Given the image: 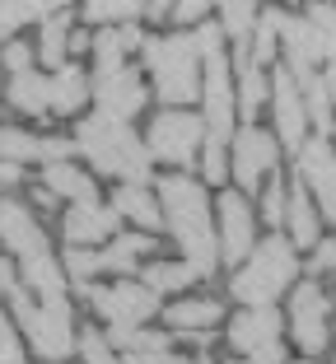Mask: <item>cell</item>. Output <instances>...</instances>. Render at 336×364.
Returning a JSON list of instances; mask_svg holds the SVG:
<instances>
[{"label": "cell", "instance_id": "obj_1", "mask_svg": "<svg viewBox=\"0 0 336 364\" xmlns=\"http://www.w3.org/2000/svg\"><path fill=\"white\" fill-rule=\"evenodd\" d=\"M159 205H163V229L183 252V262L196 271V280H210L224 262H220V229L206 182L187 178V173H168V178H159Z\"/></svg>", "mask_w": 336, "mask_h": 364}, {"label": "cell", "instance_id": "obj_2", "mask_svg": "<svg viewBox=\"0 0 336 364\" xmlns=\"http://www.w3.org/2000/svg\"><path fill=\"white\" fill-rule=\"evenodd\" d=\"M75 150L94 164V173L103 178H121V182H154L150 168H154V154L136 131L131 122L121 117H108V112H94L75 127Z\"/></svg>", "mask_w": 336, "mask_h": 364}, {"label": "cell", "instance_id": "obj_3", "mask_svg": "<svg viewBox=\"0 0 336 364\" xmlns=\"http://www.w3.org/2000/svg\"><path fill=\"white\" fill-rule=\"evenodd\" d=\"M5 299H10V313H14V322H19L28 350L38 355L43 364H61V360H70V355L80 350L75 309H70L65 294H52V299L33 304V289L28 285H14Z\"/></svg>", "mask_w": 336, "mask_h": 364}, {"label": "cell", "instance_id": "obj_4", "mask_svg": "<svg viewBox=\"0 0 336 364\" xmlns=\"http://www.w3.org/2000/svg\"><path fill=\"white\" fill-rule=\"evenodd\" d=\"M299 285V247L290 234H271L252 247V257L234 267L229 294L239 299V309H257V304H281V294Z\"/></svg>", "mask_w": 336, "mask_h": 364}, {"label": "cell", "instance_id": "obj_5", "mask_svg": "<svg viewBox=\"0 0 336 364\" xmlns=\"http://www.w3.org/2000/svg\"><path fill=\"white\" fill-rule=\"evenodd\" d=\"M145 70L154 75V94L163 107L201 103V52L192 33H168V38H145L141 47Z\"/></svg>", "mask_w": 336, "mask_h": 364}, {"label": "cell", "instance_id": "obj_6", "mask_svg": "<svg viewBox=\"0 0 336 364\" xmlns=\"http://www.w3.org/2000/svg\"><path fill=\"white\" fill-rule=\"evenodd\" d=\"M206 117L192 112V107H163L154 112L150 131H145V145H150L154 164H168V168H192L201 159V145H206Z\"/></svg>", "mask_w": 336, "mask_h": 364}, {"label": "cell", "instance_id": "obj_7", "mask_svg": "<svg viewBox=\"0 0 336 364\" xmlns=\"http://www.w3.org/2000/svg\"><path fill=\"white\" fill-rule=\"evenodd\" d=\"M285 327L290 322L281 318L276 304H257V309L234 313L224 336H229V350L248 364H285Z\"/></svg>", "mask_w": 336, "mask_h": 364}, {"label": "cell", "instance_id": "obj_8", "mask_svg": "<svg viewBox=\"0 0 336 364\" xmlns=\"http://www.w3.org/2000/svg\"><path fill=\"white\" fill-rule=\"evenodd\" d=\"M290 336L304 360L332 350V299L318 280H299L290 289Z\"/></svg>", "mask_w": 336, "mask_h": 364}, {"label": "cell", "instance_id": "obj_9", "mask_svg": "<svg viewBox=\"0 0 336 364\" xmlns=\"http://www.w3.org/2000/svg\"><path fill=\"white\" fill-rule=\"evenodd\" d=\"M201 117L206 131L220 140H234V122H239V89H234V70H229L224 47L201 52Z\"/></svg>", "mask_w": 336, "mask_h": 364}, {"label": "cell", "instance_id": "obj_10", "mask_svg": "<svg viewBox=\"0 0 336 364\" xmlns=\"http://www.w3.org/2000/svg\"><path fill=\"white\" fill-rule=\"evenodd\" d=\"M257 225H261V215L252 210L248 192H239V187L220 192V201H215V229H220V262H224V267H243V262L252 257V247L261 243Z\"/></svg>", "mask_w": 336, "mask_h": 364}, {"label": "cell", "instance_id": "obj_11", "mask_svg": "<svg viewBox=\"0 0 336 364\" xmlns=\"http://www.w3.org/2000/svg\"><path fill=\"white\" fill-rule=\"evenodd\" d=\"M89 299V309L98 313L103 322H136V327H145V322L159 313V294H154L145 280H131V276H121L117 285H85L80 289Z\"/></svg>", "mask_w": 336, "mask_h": 364}, {"label": "cell", "instance_id": "obj_12", "mask_svg": "<svg viewBox=\"0 0 336 364\" xmlns=\"http://www.w3.org/2000/svg\"><path fill=\"white\" fill-rule=\"evenodd\" d=\"M229 159H234V182L243 192L261 187V178L281 164V136L276 131H261L257 122H243L229 140Z\"/></svg>", "mask_w": 336, "mask_h": 364}, {"label": "cell", "instance_id": "obj_13", "mask_svg": "<svg viewBox=\"0 0 336 364\" xmlns=\"http://www.w3.org/2000/svg\"><path fill=\"white\" fill-rule=\"evenodd\" d=\"M94 103H98V112L131 122L150 103V85L131 65H94Z\"/></svg>", "mask_w": 336, "mask_h": 364}, {"label": "cell", "instance_id": "obj_14", "mask_svg": "<svg viewBox=\"0 0 336 364\" xmlns=\"http://www.w3.org/2000/svg\"><path fill=\"white\" fill-rule=\"evenodd\" d=\"M271 117H276V136H281V150H304L308 140V103H304V89L294 80L290 65H276V80H271Z\"/></svg>", "mask_w": 336, "mask_h": 364}, {"label": "cell", "instance_id": "obj_15", "mask_svg": "<svg viewBox=\"0 0 336 364\" xmlns=\"http://www.w3.org/2000/svg\"><path fill=\"white\" fill-rule=\"evenodd\" d=\"M299 182L308 196H318V210L336 220V140L332 136H308L299 150Z\"/></svg>", "mask_w": 336, "mask_h": 364}, {"label": "cell", "instance_id": "obj_16", "mask_svg": "<svg viewBox=\"0 0 336 364\" xmlns=\"http://www.w3.org/2000/svg\"><path fill=\"white\" fill-rule=\"evenodd\" d=\"M0 247L10 252L14 262L33 257V252H47V229L38 220L28 201H14V196H0Z\"/></svg>", "mask_w": 336, "mask_h": 364}, {"label": "cell", "instance_id": "obj_17", "mask_svg": "<svg viewBox=\"0 0 336 364\" xmlns=\"http://www.w3.org/2000/svg\"><path fill=\"white\" fill-rule=\"evenodd\" d=\"M220 322H224V304L210 299V294H187V299H173L163 309V327L196 346H210V332Z\"/></svg>", "mask_w": 336, "mask_h": 364}, {"label": "cell", "instance_id": "obj_18", "mask_svg": "<svg viewBox=\"0 0 336 364\" xmlns=\"http://www.w3.org/2000/svg\"><path fill=\"white\" fill-rule=\"evenodd\" d=\"M61 234L70 247H98V243H112L121 234V215L103 201H80L65 210L61 220Z\"/></svg>", "mask_w": 336, "mask_h": 364}, {"label": "cell", "instance_id": "obj_19", "mask_svg": "<svg viewBox=\"0 0 336 364\" xmlns=\"http://www.w3.org/2000/svg\"><path fill=\"white\" fill-rule=\"evenodd\" d=\"M281 52L294 75H308V70H318L327 61V47L308 14H281Z\"/></svg>", "mask_w": 336, "mask_h": 364}, {"label": "cell", "instance_id": "obj_20", "mask_svg": "<svg viewBox=\"0 0 336 364\" xmlns=\"http://www.w3.org/2000/svg\"><path fill=\"white\" fill-rule=\"evenodd\" d=\"M112 210H117L121 220H131L136 229H145V234H159L163 229L159 192H150V187H141V182H121L117 192H112Z\"/></svg>", "mask_w": 336, "mask_h": 364}, {"label": "cell", "instance_id": "obj_21", "mask_svg": "<svg viewBox=\"0 0 336 364\" xmlns=\"http://www.w3.org/2000/svg\"><path fill=\"white\" fill-rule=\"evenodd\" d=\"M5 98H10V107L23 112V117H47V112H52V75H43V70H19V75H10Z\"/></svg>", "mask_w": 336, "mask_h": 364}, {"label": "cell", "instance_id": "obj_22", "mask_svg": "<svg viewBox=\"0 0 336 364\" xmlns=\"http://www.w3.org/2000/svg\"><path fill=\"white\" fill-rule=\"evenodd\" d=\"M19 280L33 289V294H43V299H52V294H65V289H70L65 262L56 257L52 247H47V252H33V257H23V262H19Z\"/></svg>", "mask_w": 336, "mask_h": 364}, {"label": "cell", "instance_id": "obj_23", "mask_svg": "<svg viewBox=\"0 0 336 364\" xmlns=\"http://www.w3.org/2000/svg\"><path fill=\"white\" fill-rule=\"evenodd\" d=\"M154 247H159V238H154V234L131 229V234H117L112 243H103V262H108L112 276H136V267L150 257Z\"/></svg>", "mask_w": 336, "mask_h": 364}, {"label": "cell", "instance_id": "obj_24", "mask_svg": "<svg viewBox=\"0 0 336 364\" xmlns=\"http://www.w3.org/2000/svg\"><path fill=\"white\" fill-rule=\"evenodd\" d=\"M43 182L52 187L61 201H70V205H80V201H98V182H94V173H85L75 159H61V164H47L43 168Z\"/></svg>", "mask_w": 336, "mask_h": 364}, {"label": "cell", "instance_id": "obj_25", "mask_svg": "<svg viewBox=\"0 0 336 364\" xmlns=\"http://www.w3.org/2000/svg\"><path fill=\"white\" fill-rule=\"evenodd\" d=\"M89 98H94V80H89L75 61H65L52 75V112L56 117H70V112H80Z\"/></svg>", "mask_w": 336, "mask_h": 364}, {"label": "cell", "instance_id": "obj_26", "mask_svg": "<svg viewBox=\"0 0 336 364\" xmlns=\"http://www.w3.org/2000/svg\"><path fill=\"white\" fill-rule=\"evenodd\" d=\"M239 117L243 122H252L261 112V103H266V94H271V85H266V75H261V65L252 61V52H248V43H239Z\"/></svg>", "mask_w": 336, "mask_h": 364}, {"label": "cell", "instance_id": "obj_27", "mask_svg": "<svg viewBox=\"0 0 336 364\" xmlns=\"http://www.w3.org/2000/svg\"><path fill=\"white\" fill-rule=\"evenodd\" d=\"M285 229H290L294 247H308V252L318 247V238H323V215H318L308 187H290V220H285Z\"/></svg>", "mask_w": 336, "mask_h": 364}, {"label": "cell", "instance_id": "obj_28", "mask_svg": "<svg viewBox=\"0 0 336 364\" xmlns=\"http://www.w3.org/2000/svg\"><path fill=\"white\" fill-rule=\"evenodd\" d=\"M136 47H145L136 23H108L103 33H94V65H126Z\"/></svg>", "mask_w": 336, "mask_h": 364}, {"label": "cell", "instance_id": "obj_29", "mask_svg": "<svg viewBox=\"0 0 336 364\" xmlns=\"http://www.w3.org/2000/svg\"><path fill=\"white\" fill-rule=\"evenodd\" d=\"M299 80V89H304V103H308V122H313L318 136H332L336 131V112H332V94H327V80L318 75V70H308V75H294Z\"/></svg>", "mask_w": 336, "mask_h": 364}, {"label": "cell", "instance_id": "obj_30", "mask_svg": "<svg viewBox=\"0 0 336 364\" xmlns=\"http://www.w3.org/2000/svg\"><path fill=\"white\" fill-rule=\"evenodd\" d=\"M70 14H47L43 19V38H38V56H43V65L47 70H61L65 65V56H70Z\"/></svg>", "mask_w": 336, "mask_h": 364}, {"label": "cell", "instance_id": "obj_31", "mask_svg": "<svg viewBox=\"0 0 336 364\" xmlns=\"http://www.w3.org/2000/svg\"><path fill=\"white\" fill-rule=\"evenodd\" d=\"M141 280L154 289V294H183L187 285H196V271L187 267L183 257H178V262H163V257H154V262H145Z\"/></svg>", "mask_w": 336, "mask_h": 364}, {"label": "cell", "instance_id": "obj_32", "mask_svg": "<svg viewBox=\"0 0 336 364\" xmlns=\"http://www.w3.org/2000/svg\"><path fill=\"white\" fill-rule=\"evenodd\" d=\"M257 19H261L257 0H220V28H224L234 43H248Z\"/></svg>", "mask_w": 336, "mask_h": 364}, {"label": "cell", "instance_id": "obj_33", "mask_svg": "<svg viewBox=\"0 0 336 364\" xmlns=\"http://www.w3.org/2000/svg\"><path fill=\"white\" fill-rule=\"evenodd\" d=\"M65 276H70V285L75 289H85V285H94L103 271H108V262H103V247H65Z\"/></svg>", "mask_w": 336, "mask_h": 364}, {"label": "cell", "instance_id": "obj_34", "mask_svg": "<svg viewBox=\"0 0 336 364\" xmlns=\"http://www.w3.org/2000/svg\"><path fill=\"white\" fill-rule=\"evenodd\" d=\"M150 10V0H85V19L89 23H131L136 14Z\"/></svg>", "mask_w": 336, "mask_h": 364}, {"label": "cell", "instance_id": "obj_35", "mask_svg": "<svg viewBox=\"0 0 336 364\" xmlns=\"http://www.w3.org/2000/svg\"><path fill=\"white\" fill-rule=\"evenodd\" d=\"M248 52H252L257 65L276 61V52H281V10H266L257 19V28H252V38H248Z\"/></svg>", "mask_w": 336, "mask_h": 364}, {"label": "cell", "instance_id": "obj_36", "mask_svg": "<svg viewBox=\"0 0 336 364\" xmlns=\"http://www.w3.org/2000/svg\"><path fill=\"white\" fill-rule=\"evenodd\" d=\"M201 182H229L234 178V159H229V140H220V136H206V145H201Z\"/></svg>", "mask_w": 336, "mask_h": 364}, {"label": "cell", "instance_id": "obj_37", "mask_svg": "<svg viewBox=\"0 0 336 364\" xmlns=\"http://www.w3.org/2000/svg\"><path fill=\"white\" fill-rule=\"evenodd\" d=\"M257 215H261V225H271L276 234H281V225L290 220V182H285V178H271V182H266Z\"/></svg>", "mask_w": 336, "mask_h": 364}, {"label": "cell", "instance_id": "obj_38", "mask_svg": "<svg viewBox=\"0 0 336 364\" xmlns=\"http://www.w3.org/2000/svg\"><path fill=\"white\" fill-rule=\"evenodd\" d=\"M80 364H126V355L112 350L108 336L89 327V332H80Z\"/></svg>", "mask_w": 336, "mask_h": 364}, {"label": "cell", "instance_id": "obj_39", "mask_svg": "<svg viewBox=\"0 0 336 364\" xmlns=\"http://www.w3.org/2000/svg\"><path fill=\"white\" fill-rule=\"evenodd\" d=\"M0 364H23L19 322H14V313H5V304H0Z\"/></svg>", "mask_w": 336, "mask_h": 364}, {"label": "cell", "instance_id": "obj_40", "mask_svg": "<svg viewBox=\"0 0 336 364\" xmlns=\"http://www.w3.org/2000/svg\"><path fill=\"white\" fill-rule=\"evenodd\" d=\"M28 19H33L28 0H0V47L14 43V33H19Z\"/></svg>", "mask_w": 336, "mask_h": 364}, {"label": "cell", "instance_id": "obj_41", "mask_svg": "<svg viewBox=\"0 0 336 364\" xmlns=\"http://www.w3.org/2000/svg\"><path fill=\"white\" fill-rule=\"evenodd\" d=\"M308 19H313L327 56H336V5H327V0H323V5H308Z\"/></svg>", "mask_w": 336, "mask_h": 364}, {"label": "cell", "instance_id": "obj_42", "mask_svg": "<svg viewBox=\"0 0 336 364\" xmlns=\"http://www.w3.org/2000/svg\"><path fill=\"white\" fill-rule=\"evenodd\" d=\"M0 65H5L10 75H19V70H33V47L19 43V38H14V43H5V47H0Z\"/></svg>", "mask_w": 336, "mask_h": 364}, {"label": "cell", "instance_id": "obj_43", "mask_svg": "<svg viewBox=\"0 0 336 364\" xmlns=\"http://www.w3.org/2000/svg\"><path fill=\"white\" fill-rule=\"evenodd\" d=\"M308 271L313 276H336V238H318L313 257H308Z\"/></svg>", "mask_w": 336, "mask_h": 364}, {"label": "cell", "instance_id": "obj_44", "mask_svg": "<svg viewBox=\"0 0 336 364\" xmlns=\"http://www.w3.org/2000/svg\"><path fill=\"white\" fill-rule=\"evenodd\" d=\"M210 5H220V0H178V5H173V19L178 23H196V19H206Z\"/></svg>", "mask_w": 336, "mask_h": 364}, {"label": "cell", "instance_id": "obj_45", "mask_svg": "<svg viewBox=\"0 0 336 364\" xmlns=\"http://www.w3.org/2000/svg\"><path fill=\"white\" fill-rule=\"evenodd\" d=\"M126 364H192V360L178 350H141V355H126Z\"/></svg>", "mask_w": 336, "mask_h": 364}, {"label": "cell", "instance_id": "obj_46", "mask_svg": "<svg viewBox=\"0 0 336 364\" xmlns=\"http://www.w3.org/2000/svg\"><path fill=\"white\" fill-rule=\"evenodd\" d=\"M14 285H23L19 280V262H14L10 252H0V294H10Z\"/></svg>", "mask_w": 336, "mask_h": 364}, {"label": "cell", "instance_id": "obj_47", "mask_svg": "<svg viewBox=\"0 0 336 364\" xmlns=\"http://www.w3.org/2000/svg\"><path fill=\"white\" fill-rule=\"evenodd\" d=\"M14 182H23V164H14V159H0V192H10Z\"/></svg>", "mask_w": 336, "mask_h": 364}, {"label": "cell", "instance_id": "obj_48", "mask_svg": "<svg viewBox=\"0 0 336 364\" xmlns=\"http://www.w3.org/2000/svg\"><path fill=\"white\" fill-rule=\"evenodd\" d=\"M70 0H28V10H33V19H47V14H61Z\"/></svg>", "mask_w": 336, "mask_h": 364}, {"label": "cell", "instance_id": "obj_49", "mask_svg": "<svg viewBox=\"0 0 336 364\" xmlns=\"http://www.w3.org/2000/svg\"><path fill=\"white\" fill-rule=\"evenodd\" d=\"M327 70H323V80H327V94H332V103H336V56H327Z\"/></svg>", "mask_w": 336, "mask_h": 364}, {"label": "cell", "instance_id": "obj_50", "mask_svg": "<svg viewBox=\"0 0 336 364\" xmlns=\"http://www.w3.org/2000/svg\"><path fill=\"white\" fill-rule=\"evenodd\" d=\"M70 52H94V38L89 33H70Z\"/></svg>", "mask_w": 336, "mask_h": 364}, {"label": "cell", "instance_id": "obj_51", "mask_svg": "<svg viewBox=\"0 0 336 364\" xmlns=\"http://www.w3.org/2000/svg\"><path fill=\"white\" fill-rule=\"evenodd\" d=\"M192 364H215V360H210V355H196V360Z\"/></svg>", "mask_w": 336, "mask_h": 364}, {"label": "cell", "instance_id": "obj_52", "mask_svg": "<svg viewBox=\"0 0 336 364\" xmlns=\"http://www.w3.org/2000/svg\"><path fill=\"white\" fill-rule=\"evenodd\" d=\"M229 364H248V360H239V355H234V360H229Z\"/></svg>", "mask_w": 336, "mask_h": 364}, {"label": "cell", "instance_id": "obj_53", "mask_svg": "<svg viewBox=\"0 0 336 364\" xmlns=\"http://www.w3.org/2000/svg\"><path fill=\"white\" fill-rule=\"evenodd\" d=\"M332 364H336V350H332Z\"/></svg>", "mask_w": 336, "mask_h": 364}, {"label": "cell", "instance_id": "obj_54", "mask_svg": "<svg viewBox=\"0 0 336 364\" xmlns=\"http://www.w3.org/2000/svg\"><path fill=\"white\" fill-rule=\"evenodd\" d=\"M332 140H336V131H332Z\"/></svg>", "mask_w": 336, "mask_h": 364}, {"label": "cell", "instance_id": "obj_55", "mask_svg": "<svg viewBox=\"0 0 336 364\" xmlns=\"http://www.w3.org/2000/svg\"><path fill=\"white\" fill-rule=\"evenodd\" d=\"M61 364H70V360H61Z\"/></svg>", "mask_w": 336, "mask_h": 364}]
</instances>
